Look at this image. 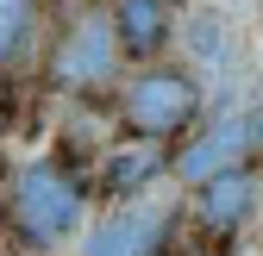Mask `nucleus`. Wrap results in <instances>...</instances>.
Masks as SVG:
<instances>
[{"mask_svg": "<svg viewBox=\"0 0 263 256\" xmlns=\"http://www.w3.org/2000/svg\"><path fill=\"white\" fill-rule=\"evenodd\" d=\"M88 187L63 169V163H25L13 181V231L25 250H57L82 225Z\"/></svg>", "mask_w": 263, "mask_h": 256, "instance_id": "1", "label": "nucleus"}, {"mask_svg": "<svg viewBox=\"0 0 263 256\" xmlns=\"http://www.w3.org/2000/svg\"><path fill=\"white\" fill-rule=\"evenodd\" d=\"M119 31H113V13L101 7H82L69 19V31L57 38L50 50V81L57 88H76V94H94V88H107L113 69H119Z\"/></svg>", "mask_w": 263, "mask_h": 256, "instance_id": "2", "label": "nucleus"}, {"mask_svg": "<svg viewBox=\"0 0 263 256\" xmlns=\"http://www.w3.org/2000/svg\"><path fill=\"white\" fill-rule=\"evenodd\" d=\"M194 113H201V88H194L182 69H144L125 88V125L144 144L176 138L182 125H194Z\"/></svg>", "mask_w": 263, "mask_h": 256, "instance_id": "3", "label": "nucleus"}, {"mask_svg": "<svg viewBox=\"0 0 263 256\" xmlns=\"http://www.w3.org/2000/svg\"><path fill=\"white\" fill-rule=\"evenodd\" d=\"M251 144H257L251 119H245V113H219L201 138H188V144H182L176 175H182L188 187H207V181L226 175V169H245V150H251Z\"/></svg>", "mask_w": 263, "mask_h": 256, "instance_id": "4", "label": "nucleus"}, {"mask_svg": "<svg viewBox=\"0 0 263 256\" xmlns=\"http://www.w3.org/2000/svg\"><path fill=\"white\" fill-rule=\"evenodd\" d=\"M170 231H176V212L144 200V206H125V212L101 219L88 231L82 256H163L170 250Z\"/></svg>", "mask_w": 263, "mask_h": 256, "instance_id": "5", "label": "nucleus"}, {"mask_svg": "<svg viewBox=\"0 0 263 256\" xmlns=\"http://www.w3.org/2000/svg\"><path fill=\"white\" fill-rule=\"evenodd\" d=\"M251 212H257V181H251V169H226V175H213V181L201 187V200H194V225H201L213 244H226Z\"/></svg>", "mask_w": 263, "mask_h": 256, "instance_id": "6", "label": "nucleus"}, {"mask_svg": "<svg viewBox=\"0 0 263 256\" xmlns=\"http://www.w3.org/2000/svg\"><path fill=\"white\" fill-rule=\"evenodd\" d=\"M113 31L132 62H151L170 38V0H113Z\"/></svg>", "mask_w": 263, "mask_h": 256, "instance_id": "7", "label": "nucleus"}, {"mask_svg": "<svg viewBox=\"0 0 263 256\" xmlns=\"http://www.w3.org/2000/svg\"><path fill=\"white\" fill-rule=\"evenodd\" d=\"M163 169V156L157 150H107V163H101V200H138L144 187L157 181Z\"/></svg>", "mask_w": 263, "mask_h": 256, "instance_id": "8", "label": "nucleus"}, {"mask_svg": "<svg viewBox=\"0 0 263 256\" xmlns=\"http://www.w3.org/2000/svg\"><path fill=\"white\" fill-rule=\"evenodd\" d=\"M31 25H38V0H0V62H13L31 44Z\"/></svg>", "mask_w": 263, "mask_h": 256, "instance_id": "9", "label": "nucleus"}, {"mask_svg": "<svg viewBox=\"0 0 263 256\" xmlns=\"http://www.w3.org/2000/svg\"><path fill=\"white\" fill-rule=\"evenodd\" d=\"M251 132H257V150H263V106H257V119H251Z\"/></svg>", "mask_w": 263, "mask_h": 256, "instance_id": "10", "label": "nucleus"}, {"mask_svg": "<svg viewBox=\"0 0 263 256\" xmlns=\"http://www.w3.org/2000/svg\"><path fill=\"white\" fill-rule=\"evenodd\" d=\"M0 175H7V156H0Z\"/></svg>", "mask_w": 263, "mask_h": 256, "instance_id": "11", "label": "nucleus"}]
</instances>
